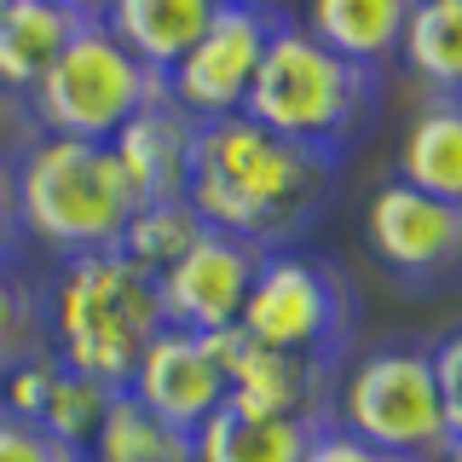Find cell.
Returning a JSON list of instances; mask_svg holds the SVG:
<instances>
[{
  "mask_svg": "<svg viewBox=\"0 0 462 462\" xmlns=\"http://www.w3.org/2000/svg\"><path fill=\"white\" fill-rule=\"evenodd\" d=\"M329 197H336V162L266 134L243 110L197 122L185 202L208 231H226L260 254H278L318 226Z\"/></svg>",
  "mask_w": 462,
  "mask_h": 462,
  "instance_id": "6da1fadb",
  "label": "cell"
},
{
  "mask_svg": "<svg viewBox=\"0 0 462 462\" xmlns=\"http://www.w3.org/2000/svg\"><path fill=\"white\" fill-rule=\"evenodd\" d=\"M243 116L341 168V156H353L382 116V69L329 52L318 35L300 29V18H283L254 69Z\"/></svg>",
  "mask_w": 462,
  "mask_h": 462,
  "instance_id": "7a4b0ae2",
  "label": "cell"
},
{
  "mask_svg": "<svg viewBox=\"0 0 462 462\" xmlns=\"http://www.w3.org/2000/svg\"><path fill=\"white\" fill-rule=\"evenodd\" d=\"M47 289V353L64 370L122 393L134 382L144 346L168 329L156 278L139 272L122 249L58 260Z\"/></svg>",
  "mask_w": 462,
  "mask_h": 462,
  "instance_id": "3957f363",
  "label": "cell"
},
{
  "mask_svg": "<svg viewBox=\"0 0 462 462\" xmlns=\"http://www.w3.org/2000/svg\"><path fill=\"white\" fill-rule=\"evenodd\" d=\"M12 180H18L23 231L47 243L58 260L116 249L134 214L144 208L127 168L98 139H29L23 156L12 162Z\"/></svg>",
  "mask_w": 462,
  "mask_h": 462,
  "instance_id": "277c9868",
  "label": "cell"
},
{
  "mask_svg": "<svg viewBox=\"0 0 462 462\" xmlns=\"http://www.w3.org/2000/svg\"><path fill=\"white\" fill-rule=\"evenodd\" d=\"M237 329L254 346L318 358V365L341 370L346 346H353V329H358V289L336 254L278 249L260 260Z\"/></svg>",
  "mask_w": 462,
  "mask_h": 462,
  "instance_id": "5b68a950",
  "label": "cell"
},
{
  "mask_svg": "<svg viewBox=\"0 0 462 462\" xmlns=\"http://www.w3.org/2000/svg\"><path fill=\"white\" fill-rule=\"evenodd\" d=\"M156 98H168V81L151 64H139L105 23H81L69 47L58 52V64L29 93V110H35L41 134L110 144Z\"/></svg>",
  "mask_w": 462,
  "mask_h": 462,
  "instance_id": "8992f818",
  "label": "cell"
},
{
  "mask_svg": "<svg viewBox=\"0 0 462 462\" xmlns=\"http://www.w3.org/2000/svg\"><path fill=\"white\" fill-rule=\"evenodd\" d=\"M336 428L358 433V439L382 445L404 462H445L451 428H445V411H439L428 346L387 341V346H370L353 370H341Z\"/></svg>",
  "mask_w": 462,
  "mask_h": 462,
  "instance_id": "52a82bcc",
  "label": "cell"
},
{
  "mask_svg": "<svg viewBox=\"0 0 462 462\" xmlns=\"http://www.w3.org/2000/svg\"><path fill=\"white\" fill-rule=\"evenodd\" d=\"M289 12L278 0H220L214 23L197 35V47L168 69V98L191 122H214V116H237L254 87V69L266 58L272 35L283 29Z\"/></svg>",
  "mask_w": 462,
  "mask_h": 462,
  "instance_id": "ba28073f",
  "label": "cell"
},
{
  "mask_svg": "<svg viewBox=\"0 0 462 462\" xmlns=\"http://www.w3.org/2000/svg\"><path fill=\"white\" fill-rule=\"evenodd\" d=\"M365 243L382 272L411 295H439L462 283V208L416 185H375L365 208Z\"/></svg>",
  "mask_w": 462,
  "mask_h": 462,
  "instance_id": "9c48e42d",
  "label": "cell"
},
{
  "mask_svg": "<svg viewBox=\"0 0 462 462\" xmlns=\"http://www.w3.org/2000/svg\"><path fill=\"white\" fill-rule=\"evenodd\" d=\"M214 346H220V365H226V404L231 411L272 416V422H312V428L336 422V382H341L336 365L254 346L243 329H220Z\"/></svg>",
  "mask_w": 462,
  "mask_h": 462,
  "instance_id": "30bf717a",
  "label": "cell"
},
{
  "mask_svg": "<svg viewBox=\"0 0 462 462\" xmlns=\"http://www.w3.org/2000/svg\"><path fill=\"white\" fill-rule=\"evenodd\" d=\"M260 260H266V254L249 249V243L226 237V231H202L191 249H185L162 278H156L168 329H191V336L237 329Z\"/></svg>",
  "mask_w": 462,
  "mask_h": 462,
  "instance_id": "8fae6325",
  "label": "cell"
},
{
  "mask_svg": "<svg viewBox=\"0 0 462 462\" xmlns=\"http://www.w3.org/2000/svg\"><path fill=\"white\" fill-rule=\"evenodd\" d=\"M144 411H156L162 422L197 433L214 411L226 404V365L214 336H191V329H162L144 346L134 382H127Z\"/></svg>",
  "mask_w": 462,
  "mask_h": 462,
  "instance_id": "7c38bea8",
  "label": "cell"
},
{
  "mask_svg": "<svg viewBox=\"0 0 462 462\" xmlns=\"http://www.w3.org/2000/svg\"><path fill=\"white\" fill-rule=\"evenodd\" d=\"M116 162L127 168L139 202H180L191 185V151H197V122L173 98H156L151 110H139L122 134L110 139Z\"/></svg>",
  "mask_w": 462,
  "mask_h": 462,
  "instance_id": "4fadbf2b",
  "label": "cell"
},
{
  "mask_svg": "<svg viewBox=\"0 0 462 462\" xmlns=\"http://www.w3.org/2000/svg\"><path fill=\"white\" fill-rule=\"evenodd\" d=\"M214 12H220V0H110L105 29L139 64H151L168 81V69L197 47V35L214 23Z\"/></svg>",
  "mask_w": 462,
  "mask_h": 462,
  "instance_id": "5bb4252c",
  "label": "cell"
},
{
  "mask_svg": "<svg viewBox=\"0 0 462 462\" xmlns=\"http://www.w3.org/2000/svg\"><path fill=\"white\" fill-rule=\"evenodd\" d=\"M411 12H416V0H307L300 29L318 35L329 52L382 69L399 52L404 29H411Z\"/></svg>",
  "mask_w": 462,
  "mask_h": 462,
  "instance_id": "9a60e30c",
  "label": "cell"
},
{
  "mask_svg": "<svg viewBox=\"0 0 462 462\" xmlns=\"http://www.w3.org/2000/svg\"><path fill=\"white\" fill-rule=\"evenodd\" d=\"M399 185L462 208V98H428L399 139Z\"/></svg>",
  "mask_w": 462,
  "mask_h": 462,
  "instance_id": "2e32d148",
  "label": "cell"
},
{
  "mask_svg": "<svg viewBox=\"0 0 462 462\" xmlns=\"http://www.w3.org/2000/svg\"><path fill=\"white\" fill-rule=\"evenodd\" d=\"M76 29L81 18H69L52 0H6V12H0V87L29 98Z\"/></svg>",
  "mask_w": 462,
  "mask_h": 462,
  "instance_id": "e0dca14e",
  "label": "cell"
},
{
  "mask_svg": "<svg viewBox=\"0 0 462 462\" xmlns=\"http://www.w3.org/2000/svg\"><path fill=\"white\" fill-rule=\"evenodd\" d=\"M87 462H197V439L162 422L156 411H144L122 387V393H110L93 439H87Z\"/></svg>",
  "mask_w": 462,
  "mask_h": 462,
  "instance_id": "ac0fdd59",
  "label": "cell"
},
{
  "mask_svg": "<svg viewBox=\"0 0 462 462\" xmlns=\"http://www.w3.org/2000/svg\"><path fill=\"white\" fill-rule=\"evenodd\" d=\"M312 433H318L312 422H272V416H243L220 404L191 439L197 462H300Z\"/></svg>",
  "mask_w": 462,
  "mask_h": 462,
  "instance_id": "d6986e66",
  "label": "cell"
},
{
  "mask_svg": "<svg viewBox=\"0 0 462 462\" xmlns=\"http://www.w3.org/2000/svg\"><path fill=\"white\" fill-rule=\"evenodd\" d=\"M399 58L428 98H462V0H416Z\"/></svg>",
  "mask_w": 462,
  "mask_h": 462,
  "instance_id": "ffe728a7",
  "label": "cell"
},
{
  "mask_svg": "<svg viewBox=\"0 0 462 462\" xmlns=\"http://www.w3.org/2000/svg\"><path fill=\"white\" fill-rule=\"evenodd\" d=\"M202 231H208V226L197 220V208H191L185 197H180V202H144V208L134 214V226L122 231V243H116V249L134 260L139 272L162 278V272H168L185 249H191Z\"/></svg>",
  "mask_w": 462,
  "mask_h": 462,
  "instance_id": "44dd1931",
  "label": "cell"
},
{
  "mask_svg": "<svg viewBox=\"0 0 462 462\" xmlns=\"http://www.w3.org/2000/svg\"><path fill=\"white\" fill-rule=\"evenodd\" d=\"M47 353V289L0 266V375Z\"/></svg>",
  "mask_w": 462,
  "mask_h": 462,
  "instance_id": "7402d4cb",
  "label": "cell"
},
{
  "mask_svg": "<svg viewBox=\"0 0 462 462\" xmlns=\"http://www.w3.org/2000/svg\"><path fill=\"white\" fill-rule=\"evenodd\" d=\"M105 404H110V387H98V382H87V375L58 365L52 387H47V404H41V416H35V428H47L52 439L81 445V451H87V439H93Z\"/></svg>",
  "mask_w": 462,
  "mask_h": 462,
  "instance_id": "603a6c76",
  "label": "cell"
},
{
  "mask_svg": "<svg viewBox=\"0 0 462 462\" xmlns=\"http://www.w3.org/2000/svg\"><path fill=\"white\" fill-rule=\"evenodd\" d=\"M0 462H87L81 445L52 439L47 428L18 422V416H0Z\"/></svg>",
  "mask_w": 462,
  "mask_h": 462,
  "instance_id": "cb8c5ba5",
  "label": "cell"
},
{
  "mask_svg": "<svg viewBox=\"0 0 462 462\" xmlns=\"http://www.w3.org/2000/svg\"><path fill=\"white\" fill-rule=\"evenodd\" d=\"M428 365H433V387H439L445 428H451V439H462V324L428 346Z\"/></svg>",
  "mask_w": 462,
  "mask_h": 462,
  "instance_id": "d4e9b609",
  "label": "cell"
},
{
  "mask_svg": "<svg viewBox=\"0 0 462 462\" xmlns=\"http://www.w3.org/2000/svg\"><path fill=\"white\" fill-rule=\"evenodd\" d=\"M300 462H404V457H393V451H382V445H370V439H358V433L329 422V428L312 433V445H307Z\"/></svg>",
  "mask_w": 462,
  "mask_h": 462,
  "instance_id": "484cf974",
  "label": "cell"
},
{
  "mask_svg": "<svg viewBox=\"0 0 462 462\" xmlns=\"http://www.w3.org/2000/svg\"><path fill=\"white\" fill-rule=\"evenodd\" d=\"M23 208H18V180H12V162L0 156V266H18L23 254Z\"/></svg>",
  "mask_w": 462,
  "mask_h": 462,
  "instance_id": "4316f807",
  "label": "cell"
},
{
  "mask_svg": "<svg viewBox=\"0 0 462 462\" xmlns=\"http://www.w3.org/2000/svg\"><path fill=\"white\" fill-rule=\"evenodd\" d=\"M52 6H64L69 18H81V23H105L110 0H52Z\"/></svg>",
  "mask_w": 462,
  "mask_h": 462,
  "instance_id": "83f0119b",
  "label": "cell"
},
{
  "mask_svg": "<svg viewBox=\"0 0 462 462\" xmlns=\"http://www.w3.org/2000/svg\"><path fill=\"white\" fill-rule=\"evenodd\" d=\"M445 462H462V439H451V451H445Z\"/></svg>",
  "mask_w": 462,
  "mask_h": 462,
  "instance_id": "f1b7e54d",
  "label": "cell"
},
{
  "mask_svg": "<svg viewBox=\"0 0 462 462\" xmlns=\"http://www.w3.org/2000/svg\"><path fill=\"white\" fill-rule=\"evenodd\" d=\"M0 12H6V0H0Z\"/></svg>",
  "mask_w": 462,
  "mask_h": 462,
  "instance_id": "f546056e",
  "label": "cell"
}]
</instances>
